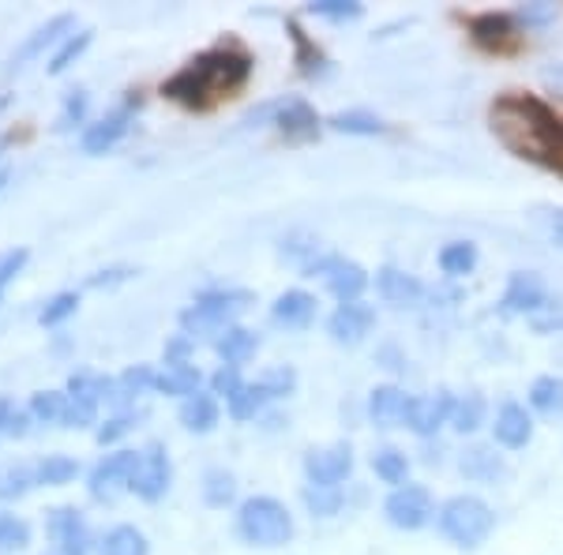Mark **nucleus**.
I'll return each instance as SVG.
<instances>
[{
	"mask_svg": "<svg viewBox=\"0 0 563 555\" xmlns=\"http://www.w3.org/2000/svg\"><path fill=\"white\" fill-rule=\"evenodd\" d=\"M544 300H549L544 281L533 275V270H515V275L507 278L504 297H499V315H526V320H530Z\"/></svg>",
	"mask_w": 563,
	"mask_h": 555,
	"instance_id": "a211bd4d",
	"label": "nucleus"
},
{
	"mask_svg": "<svg viewBox=\"0 0 563 555\" xmlns=\"http://www.w3.org/2000/svg\"><path fill=\"white\" fill-rule=\"evenodd\" d=\"M49 555H60V552H49Z\"/></svg>",
	"mask_w": 563,
	"mask_h": 555,
	"instance_id": "bf43d9fd",
	"label": "nucleus"
},
{
	"mask_svg": "<svg viewBox=\"0 0 563 555\" xmlns=\"http://www.w3.org/2000/svg\"><path fill=\"white\" fill-rule=\"evenodd\" d=\"M26 259H31V252H26V248H12V252H4V256H0V300H4L8 286L23 275Z\"/></svg>",
	"mask_w": 563,
	"mask_h": 555,
	"instance_id": "8fccbe9b",
	"label": "nucleus"
},
{
	"mask_svg": "<svg viewBox=\"0 0 563 555\" xmlns=\"http://www.w3.org/2000/svg\"><path fill=\"white\" fill-rule=\"evenodd\" d=\"M372 473H376L384 485L402 488V485H410V458L398 447H379L372 454Z\"/></svg>",
	"mask_w": 563,
	"mask_h": 555,
	"instance_id": "2f4dec72",
	"label": "nucleus"
},
{
	"mask_svg": "<svg viewBox=\"0 0 563 555\" xmlns=\"http://www.w3.org/2000/svg\"><path fill=\"white\" fill-rule=\"evenodd\" d=\"M267 402H271V395L260 387V379H256V384H244L238 395H233L230 402H225V409H230L233 421H256Z\"/></svg>",
	"mask_w": 563,
	"mask_h": 555,
	"instance_id": "58836bf2",
	"label": "nucleus"
},
{
	"mask_svg": "<svg viewBox=\"0 0 563 555\" xmlns=\"http://www.w3.org/2000/svg\"><path fill=\"white\" fill-rule=\"evenodd\" d=\"M552 241H556L560 248H563V211L552 214Z\"/></svg>",
	"mask_w": 563,
	"mask_h": 555,
	"instance_id": "13d9d810",
	"label": "nucleus"
},
{
	"mask_svg": "<svg viewBox=\"0 0 563 555\" xmlns=\"http://www.w3.org/2000/svg\"><path fill=\"white\" fill-rule=\"evenodd\" d=\"M271 124L282 132L286 143H312L320 140L323 121L305 98H282V102H271Z\"/></svg>",
	"mask_w": 563,
	"mask_h": 555,
	"instance_id": "f8f14e48",
	"label": "nucleus"
},
{
	"mask_svg": "<svg viewBox=\"0 0 563 555\" xmlns=\"http://www.w3.org/2000/svg\"><path fill=\"white\" fill-rule=\"evenodd\" d=\"M286 31H289V42H294V65L301 71L305 79H320L327 76V57L323 49L316 45L312 38L305 34V26L297 20H286Z\"/></svg>",
	"mask_w": 563,
	"mask_h": 555,
	"instance_id": "393cba45",
	"label": "nucleus"
},
{
	"mask_svg": "<svg viewBox=\"0 0 563 555\" xmlns=\"http://www.w3.org/2000/svg\"><path fill=\"white\" fill-rule=\"evenodd\" d=\"M140 270L135 267H124V263H117V267H102L95 270V275H87V289H113V286H124V281H132Z\"/></svg>",
	"mask_w": 563,
	"mask_h": 555,
	"instance_id": "3c124183",
	"label": "nucleus"
},
{
	"mask_svg": "<svg viewBox=\"0 0 563 555\" xmlns=\"http://www.w3.org/2000/svg\"><path fill=\"white\" fill-rule=\"evenodd\" d=\"M353 447L350 443H331V447H312L305 454V477L316 488H342L353 477Z\"/></svg>",
	"mask_w": 563,
	"mask_h": 555,
	"instance_id": "9b49d317",
	"label": "nucleus"
},
{
	"mask_svg": "<svg viewBox=\"0 0 563 555\" xmlns=\"http://www.w3.org/2000/svg\"><path fill=\"white\" fill-rule=\"evenodd\" d=\"M435 499L432 491L424 485H402V488H390V496L384 499V518L395 530L402 533H417L424 530L429 522H435Z\"/></svg>",
	"mask_w": 563,
	"mask_h": 555,
	"instance_id": "423d86ee",
	"label": "nucleus"
},
{
	"mask_svg": "<svg viewBox=\"0 0 563 555\" xmlns=\"http://www.w3.org/2000/svg\"><path fill=\"white\" fill-rule=\"evenodd\" d=\"M252 304H256L252 289H238V286L203 289V293H196L192 304L180 312V331H185L188 338L218 342L230 326H238V315L249 312Z\"/></svg>",
	"mask_w": 563,
	"mask_h": 555,
	"instance_id": "7ed1b4c3",
	"label": "nucleus"
},
{
	"mask_svg": "<svg viewBox=\"0 0 563 555\" xmlns=\"http://www.w3.org/2000/svg\"><path fill=\"white\" fill-rule=\"evenodd\" d=\"M87 109H90V95H87V90H84V87L68 90V95H65V106H60L57 124H53V129H57V132H68V129H76V124H84V121H87Z\"/></svg>",
	"mask_w": 563,
	"mask_h": 555,
	"instance_id": "a18cd8bd",
	"label": "nucleus"
},
{
	"mask_svg": "<svg viewBox=\"0 0 563 555\" xmlns=\"http://www.w3.org/2000/svg\"><path fill=\"white\" fill-rule=\"evenodd\" d=\"M34 477L45 488H65L79 477V462L71 454H45V458L34 462Z\"/></svg>",
	"mask_w": 563,
	"mask_h": 555,
	"instance_id": "473e14b6",
	"label": "nucleus"
},
{
	"mask_svg": "<svg viewBox=\"0 0 563 555\" xmlns=\"http://www.w3.org/2000/svg\"><path fill=\"white\" fill-rule=\"evenodd\" d=\"M238 536L252 548H282L294 541V514L275 496H249L238 507Z\"/></svg>",
	"mask_w": 563,
	"mask_h": 555,
	"instance_id": "39448f33",
	"label": "nucleus"
},
{
	"mask_svg": "<svg viewBox=\"0 0 563 555\" xmlns=\"http://www.w3.org/2000/svg\"><path fill=\"white\" fill-rule=\"evenodd\" d=\"M143 413H135V409H121V413H113V417H106V424H98V432H95V440L102 443V447H113L117 440H124V435L132 432L135 421H140Z\"/></svg>",
	"mask_w": 563,
	"mask_h": 555,
	"instance_id": "de8ad7c7",
	"label": "nucleus"
},
{
	"mask_svg": "<svg viewBox=\"0 0 563 555\" xmlns=\"http://www.w3.org/2000/svg\"><path fill=\"white\" fill-rule=\"evenodd\" d=\"M79 26H76V15L71 12H57V15H49L42 26H34L31 34L20 42V49L12 53V60H8V68L12 71H20L23 65H31L34 57H42L45 49H57L60 42L68 38V34H76Z\"/></svg>",
	"mask_w": 563,
	"mask_h": 555,
	"instance_id": "4468645a",
	"label": "nucleus"
},
{
	"mask_svg": "<svg viewBox=\"0 0 563 555\" xmlns=\"http://www.w3.org/2000/svg\"><path fill=\"white\" fill-rule=\"evenodd\" d=\"M410 398L413 395H406V390L395 387V384L376 387L368 395V417L379 428H398V424L406 428V409H410Z\"/></svg>",
	"mask_w": 563,
	"mask_h": 555,
	"instance_id": "b1692460",
	"label": "nucleus"
},
{
	"mask_svg": "<svg viewBox=\"0 0 563 555\" xmlns=\"http://www.w3.org/2000/svg\"><path fill=\"white\" fill-rule=\"evenodd\" d=\"M132 109H140V98H129L124 106L109 109L106 116H98L95 124H87L84 132H79V147H84V154H106L113 151L117 143L129 135L132 129Z\"/></svg>",
	"mask_w": 563,
	"mask_h": 555,
	"instance_id": "2eb2a0df",
	"label": "nucleus"
},
{
	"mask_svg": "<svg viewBox=\"0 0 563 555\" xmlns=\"http://www.w3.org/2000/svg\"><path fill=\"white\" fill-rule=\"evenodd\" d=\"M477 259H481V252H477V244L474 241H451V244H443L440 248V270L448 278H466V275H474L477 270Z\"/></svg>",
	"mask_w": 563,
	"mask_h": 555,
	"instance_id": "7c9ffc66",
	"label": "nucleus"
},
{
	"mask_svg": "<svg viewBox=\"0 0 563 555\" xmlns=\"http://www.w3.org/2000/svg\"><path fill=\"white\" fill-rule=\"evenodd\" d=\"M459 473L474 485H496L507 477V462L504 454H496V447H466L459 458Z\"/></svg>",
	"mask_w": 563,
	"mask_h": 555,
	"instance_id": "4be33fe9",
	"label": "nucleus"
},
{
	"mask_svg": "<svg viewBox=\"0 0 563 555\" xmlns=\"http://www.w3.org/2000/svg\"><path fill=\"white\" fill-rule=\"evenodd\" d=\"M260 349V334L249 331V326H230V331L222 334V338L214 342V353L222 357V364H233V368H241V364H249L256 357Z\"/></svg>",
	"mask_w": 563,
	"mask_h": 555,
	"instance_id": "bb28decb",
	"label": "nucleus"
},
{
	"mask_svg": "<svg viewBox=\"0 0 563 555\" xmlns=\"http://www.w3.org/2000/svg\"><path fill=\"white\" fill-rule=\"evenodd\" d=\"M26 409H31V417L38 424H65L68 390H34Z\"/></svg>",
	"mask_w": 563,
	"mask_h": 555,
	"instance_id": "4c0bfd02",
	"label": "nucleus"
},
{
	"mask_svg": "<svg viewBox=\"0 0 563 555\" xmlns=\"http://www.w3.org/2000/svg\"><path fill=\"white\" fill-rule=\"evenodd\" d=\"M376 293L395 308H417L424 300V281L402 267H379L376 270Z\"/></svg>",
	"mask_w": 563,
	"mask_h": 555,
	"instance_id": "aec40b11",
	"label": "nucleus"
},
{
	"mask_svg": "<svg viewBox=\"0 0 563 555\" xmlns=\"http://www.w3.org/2000/svg\"><path fill=\"white\" fill-rule=\"evenodd\" d=\"M305 275H320L323 286L331 289V297L339 300V304H353V300L365 297L368 289V270L361 267V263H353L346 256H320L316 263H308Z\"/></svg>",
	"mask_w": 563,
	"mask_h": 555,
	"instance_id": "6e6552de",
	"label": "nucleus"
},
{
	"mask_svg": "<svg viewBox=\"0 0 563 555\" xmlns=\"http://www.w3.org/2000/svg\"><path fill=\"white\" fill-rule=\"evenodd\" d=\"M241 387H244L241 368H233V364H222V368H218L214 376H211V395L214 398H225V402H230V398L238 395Z\"/></svg>",
	"mask_w": 563,
	"mask_h": 555,
	"instance_id": "603ef678",
	"label": "nucleus"
},
{
	"mask_svg": "<svg viewBox=\"0 0 563 555\" xmlns=\"http://www.w3.org/2000/svg\"><path fill=\"white\" fill-rule=\"evenodd\" d=\"M455 413V395L451 390H435V395H413L410 409H406V428L421 440H432L443 424H451Z\"/></svg>",
	"mask_w": 563,
	"mask_h": 555,
	"instance_id": "dca6fc26",
	"label": "nucleus"
},
{
	"mask_svg": "<svg viewBox=\"0 0 563 555\" xmlns=\"http://www.w3.org/2000/svg\"><path fill=\"white\" fill-rule=\"evenodd\" d=\"M560 116L538 98L526 95H504L493 106V132L511 154L526 162L544 166V151H549V135L556 129Z\"/></svg>",
	"mask_w": 563,
	"mask_h": 555,
	"instance_id": "f03ea898",
	"label": "nucleus"
},
{
	"mask_svg": "<svg viewBox=\"0 0 563 555\" xmlns=\"http://www.w3.org/2000/svg\"><path fill=\"white\" fill-rule=\"evenodd\" d=\"M376 326V308L365 304V300H353V304H339L331 315H327V334H331L334 345H361Z\"/></svg>",
	"mask_w": 563,
	"mask_h": 555,
	"instance_id": "f3484780",
	"label": "nucleus"
},
{
	"mask_svg": "<svg viewBox=\"0 0 563 555\" xmlns=\"http://www.w3.org/2000/svg\"><path fill=\"white\" fill-rule=\"evenodd\" d=\"M470 38L485 53H515L522 45L519 15L511 12H481L470 20Z\"/></svg>",
	"mask_w": 563,
	"mask_h": 555,
	"instance_id": "ddd939ff",
	"label": "nucleus"
},
{
	"mask_svg": "<svg viewBox=\"0 0 563 555\" xmlns=\"http://www.w3.org/2000/svg\"><path fill=\"white\" fill-rule=\"evenodd\" d=\"M169 485H174V462H169L166 443L154 440L140 451V466H135L132 491L143 499V503H158V499H166Z\"/></svg>",
	"mask_w": 563,
	"mask_h": 555,
	"instance_id": "9d476101",
	"label": "nucleus"
},
{
	"mask_svg": "<svg viewBox=\"0 0 563 555\" xmlns=\"http://www.w3.org/2000/svg\"><path fill=\"white\" fill-rule=\"evenodd\" d=\"M177 421L196 435H211L214 428L222 424V406H218V398L211 395V390H199V395L180 402Z\"/></svg>",
	"mask_w": 563,
	"mask_h": 555,
	"instance_id": "5701e85b",
	"label": "nucleus"
},
{
	"mask_svg": "<svg viewBox=\"0 0 563 555\" xmlns=\"http://www.w3.org/2000/svg\"><path fill=\"white\" fill-rule=\"evenodd\" d=\"M544 166L563 173V116L556 121V129L549 135V151H544Z\"/></svg>",
	"mask_w": 563,
	"mask_h": 555,
	"instance_id": "6e6d98bb",
	"label": "nucleus"
},
{
	"mask_svg": "<svg viewBox=\"0 0 563 555\" xmlns=\"http://www.w3.org/2000/svg\"><path fill=\"white\" fill-rule=\"evenodd\" d=\"M327 129L342 135H384L387 124L376 113H368V109H342V113H334L327 121Z\"/></svg>",
	"mask_w": 563,
	"mask_h": 555,
	"instance_id": "c9c22d12",
	"label": "nucleus"
},
{
	"mask_svg": "<svg viewBox=\"0 0 563 555\" xmlns=\"http://www.w3.org/2000/svg\"><path fill=\"white\" fill-rule=\"evenodd\" d=\"M135 466H140V451H113L102 462H95V469L87 473V491L98 503H113L117 496L132 491Z\"/></svg>",
	"mask_w": 563,
	"mask_h": 555,
	"instance_id": "0eeeda50",
	"label": "nucleus"
},
{
	"mask_svg": "<svg viewBox=\"0 0 563 555\" xmlns=\"http://www.w3.org/2000/svg\"><path fill=\"white\" fill-rule=\"evenodd\" d=\"M493 440L504 451H522L530 447L533 440V417L530 409L522 402H504L496 409V421H493Z\"/></svg>",
	"mask_w": 563,
	"mask_h": 555,
	"instance_id": "6ab92c4d",
	"label": "nucleus"
},
{
	"mask_svg": "<svg viewBox=\"0 0 563 555\" xmlns=\"http://www.w3.org/2000/svg\"><path fill=\"white\" fill-rule=\"evenodd\" d=\"M199 384H203V371L196 364H166V371H158V379H154V390L185 402V398L199 395Z\"/></svg>",
	"mask_w": 563,
	"mask_h": 555,
	"instance_id": "a878e982",
	"label": "nucleus"
},
{
	"mask_svg": "<svg viewBox=\"0 0 563 555\" xmlns=\"http://www.w3.org/2000/svg\"><path fill=\"white\" fill-rule=\"evenodd\" d=\"M76 312H79V293H76V289H60V293H53V297L42 304L38 323H42V326H60L65 320H71Z\"/></svg>",
	"mask_w": 563,
	"mask_h": 555,
	"instance_id": "c03bdc74",
	"label": "nucleus"
},
{
	"mask_svg": "<svg viewBox=\"0 0 563 555\" xmlns=\"http://www.w3.org/2000/svg\"><path fill=\"white\" fill-rule=\"evenodd\" d=\"M90 42H95V31H90V26H79L76 34H68V38L49 53V65H45V71H49V76H65V71L90 49Z\"/></svg>",
	"mask_w": 563,
	"mask_h": 555,
	"instance_id": "c85d7f7f",
	"label": "nucleus"
},
{
	"mask_svg": "<svg viewBox=\"0 0 563 555\" xmlns=\"http://www.w3.org/2000/svg\"><path fill=\"white\" fill-rule=\"evenodd\" d=\"M98 555H151V541L143 536V530L121 522L98 536Z\"/></svg>",
	"mask_w": 563,
	"mask_h": 555,
	"instance_id": "cd10ccee",
	"label": "nucleus"
},
{
	"mask_svg": "<svg viewBox=\"0 0 563 555\" xmlns=\"http://www.w3.org/2000/svg\"><path fill=\"white\" fill-rule=\"evenodd\" d=\"M45 536L53 541V552L60 555H87L90 548H98L95 530L76 507H49L45 511Z\"/></svg>",
	"mask_w": 563,
	"mask_h": 555,
	"instance_id": "1a4fd4ad",
	"label": "nucleus"
},
{
	"mask_svg": "<svg viewBox=\"0 0 563 555\" xmlns=\"http://www.w3.org/2000/svg\"><path fill=\"white\" fill-rule=\"evenodd\" d=\"M301 499H305V507L312 518H334L342 511V503H346L342 488H316V485H305Z\"/></svg>",
	"mask_w": 563,
	"mask_h": 555,
	"instance_id": "79ce46f5",
	"label": "nucleus"
},
{
	"mask_svg": "<svg viewBox=\"0 0 563 555\" xmlns=\"http://www.w3.org/2000/svg\"><path fill=\"white\" fill-rule=\"evenodd\" d=\"M533 334H563V297H549L538 312L530 315Z\"/></svg>",
	"mask_w": 563,
	"mask_h": 555,
	"instance_id": "09e8293b",
	"label": "nucleus"
},
{
	"mask_svg": "<svg viewBox=\"0 0 563 555\" xmlns=\"http://www.w3.org/2000/svg\"><path fill=\"white\" fill-rule=\"evenodd\" d=\"M31 544V525L26 518L12 514V511H0V555H15Z\"/></svg>",
	"mask_w": 563,
	"mask_h": 555,
	"instance_id": "a19ab883",
	"label": "nucleus"
},
{
	"mask_svg": "<svg viewBox=\"0 0 563 555\" xmlns=\"http://www.w3.org/2000/svg\"><path fill=\"white\" fill-rule=\"evenodd\" d=\"M233 499H238V477L222 466L207 469L203 473V503L214 507V511H225V507H233Z\"/></svg>",
	"mask_w": 563,
	"mask_h": 555,
	"instance_id": "72a5a7b5",
	"label": "nucleus"
},
{
	"mask_svg": "<svg viewBox=\"0 0 563 555\" xmlns=\"http://www.w3.org/2000/svg\"><path fill=\"white\" fill-rule=\"evenodd\" d=\"M485 421H488V402H485V395L470 390V395L455 398V413H451V428H455L459 435H474Z\"/></svg>",
	"mask_w": 563,
	"mask_h": 555,
	"instance_id": "f704fd0d",
	"label": "nucleus"
},
{
	"mask_svg": "<svg viewBox=\"0 0 563 555\" xmlns=\"http://www.w3.org/2000/svg\"><path fill=\"white\" fill-rule=\"evenodd\" d=\"M4 147H8V143L0 140V188H4L8 180H12V166H8V162H4Z\"/></svg>",
	"mask_w": 563,
	"mask_h": 555,
	"instance_id": "4d7b16f0",
	"label": "nucleus"
},
{
	"mask_svg": "<svg viewBox=\"0 0 563 555\" xmlns=\"http://www.w3.org/2000/svg\"><path fill=\"white\" fill-rule=\"evenodd\" d=\"M260 387L271 395V402H278V398H289L297 390V371L289 368V364H275V368H267L260 376Z\"/></svg>",
	"mask_w": 563,
	"mask_h": 555,
	"instance_id": "49530a36",
	"label": "nucleus"
},
{
	"mask_svg": "<svg viewBox=\"0 0 563 555\" xmlns=\"http://www.w3.org/2000/svg\"><path fill=\"white\" fill-rule=\"evenodd\" d=\"M31 409L15 402L12 395H0V435H8V440H23L26 432H31Z\"/></svg>",
	"mask_w": 563,
	"mask_h": 555,
	"instance_id": "ea45409f",
	"label": "nucleus"
},
{
	"mask_svg": "<svg viewBox=\"0 0 563 555\" xmlns=\"http://www.w3.org/2000/svg\"><path fill=\"white\" fill-rule=\"evenodd\" d=\"M192 353H196V338H188L185 331L166 342V364H188Z\"/></svg>",
	"mask_w": 563,
	"mask_h": 555,
	"instance_id": "5fc2aeb1",
	"label": "nucleus"
},
{
	"mask_svg": "<svg viewBox=\"0 0 563 555\" xmlns=\"http://www.w3.org/2000/svg\"><path fill=\"white\" fill-rule=\"evenodd\" d=\"M252 71H256V57L244 49L241 42L222 38L211 49L196 53L192 60H185L174 76L162 84V95L180 109H192V113H207V109L222 106L225 98L241 95L249 87Z\"/></svg>",
	"mask_w": 563,
	"mask_h": 555,
	"instance_id": "f257e3e1",
	"label": "nucleus"
},
{
	"mask_svg": "<svg viewBox=\"0 0 563 555\" xmlns=\"http://www.w3.org/2000/svg\"><path fill=\"white\" fill-rule=\"evenodd\" d=\"M316 320V297L308 289H286L271 304V323L286 326V331H308Z\"/></svg>",
	"mask_w": 563,
	"mask_h": 555,
	"instance_id": "412c9836",
	"label": "nucleus"
},
{
	"mask_svg": "<svg viewBox=\"0 0 563 555\" xmlns=\"http://www.w3.org/2000/svg\"><path fill=\"white\" fill-rule=\"evenodd\" d=\"M308 15L327 20V23H353L365 15V4H357V0H312V4H308Z\"/></svg>",
	"mask_w": 563,
	"mask_h": 555,
	"instance_id": "37998d69",
	"label": "nucleus"
},
{
	"mask_svg": "<svg viewBox=\"0 0 563 555\" xmlns=\"http://www.w3.org/2000/svg\"><path fill=\"white\" fill-rule=\"evenodd\" d=\"M31 488H38L34 466H23V462H8V466H0V503H15V499H23Z\"/></svg>",
	"mask_w": 563,
	"mask_h": 555,
	"instance_id": "e433bc0d",
	"label": "nucleus"
},
{
	"mask_svg": "<svg viewBox=\"0 0 563 555\" xmlns=\"http://www.w3.org/2000/svg\"><path fill=\"white\" fill-rule=\"evenodd\" d=\"M435 530H440V536L448 544H455L459 552H477L481 544L493 536L496 514L481 496L462 491V496H451L440 503V511H435Z\"/></svg>",
	"mask_w": 563,
	"mask_h": 555,
	"instance_id": "20e7f679",
	"label": "nucleus"
},
{
	"mask_svg": "<svg viewBox=\"0 0 563 555\" xmlns=\"http://www.w3.org/2000/svg\"><path fill=\"white\" fill-rule=\"evenodd\" d=\"M552 20H556V4H549V0H538V4L519 8V23H526V26H544Z\"/></svg>",
	"mask_w": 563,
	"mask_h": 555,
	"instance_id": "864d4df0",
	"label": "nucleus"
},
{
	"mask_svg": "<svg viewBox=\"0 0 563 555\" xmlns=\"http://www.w3.org/2000/svg\"><path fill=\"white\" fill-rule=\"evenodd\" d=\"M533 413L541 417H560L563 413V376H538L530 384V395H526Z\"/></svg>",
	"mask_w": 563,
	"mask_h": 555,
	"instance_id": "c756f323",
	"label": "nucleus"
}]
</instances>
